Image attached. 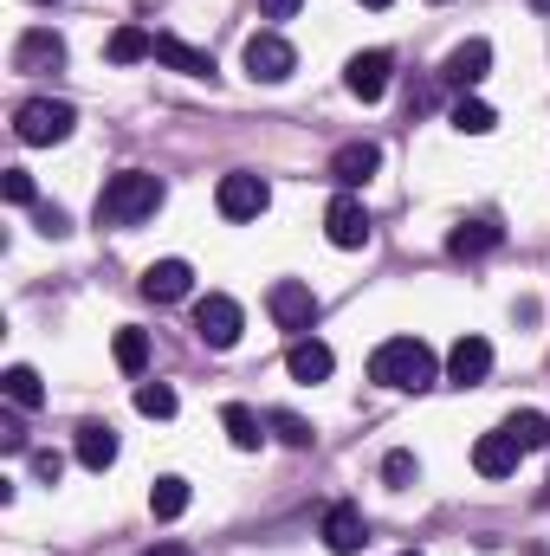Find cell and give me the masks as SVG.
I'll use <instances>...</instances> for the list:
<instances>
[{"instance_id":"obj_33","label":"cell","mask_w":550,"mask_h":556,"mask_svg":"<svg viewBox=\"0 0 550 556\" xmlns=\"http://www.w3.org/2000/svg\"><path fill=\"white\" fill-rule=\"evenodd\" d=\"M33 472H39L46 485H59V472H65V459H59V453L46 446V453H33Z\"/></svg>"},{"instance_id":"obj_14","label":"cell","mask_w":550,"mask_h":556,"mask_svg":"<svg viewBox=\"0 0 550 556\" xmlns=\"http://www.w3.org/2000/svg\"><path fill=\"white\" fill-rule=\"evenodd\" d=\"M363 544H370L363 511H357V505H330V511H324V551L330 556H357Z\"/></svg>"},{"instance_id":"obj_16","label":"cell","mask_w":550,"mask_h":556,"mask_svg":"<svg viewBox=\"0 0 550 556\" xmlns=\"http://www.w3.org/2000/svg\"><path fill=\"white\" fill-rule=\"evenodd\" d=\"M155 65H168V72H182V78H214V59H208L201 46L175 39V33H155Z\"/></svg>"},{"instance_id":"obj_26","label":"cell","mask_w":550,"mask_h":556,"mask_svg":"<svg viewBox=\"0 0 550 556\" xmlns=\"http://www.w3.org/2000/svg\"><path fill=\"white\" fill-rule=\"evenodd\" d=\"M7 402H13V408H39V402H46V382H39L26 363H13V369H7Z\"/></svg>"},{"instance_id":"obj_27","label":"cell","mask_w":550,"mask_h":556,"mask_svg":"<svg viewBox=\"0 0 550 556\" xmlns=\"http://www.w3.org/2000/svg\"><path fill=\"white\" fill-rule=\"evenodd\" d=\"M137 415L168 420V415H175V389H168V382H142V389H137Z\"/></svg>"},{"instance_id":"obj_34","label":"cell","mask_w":550,"mask_h":556,"mask_svg":"<svg viewBox=\"0 0 550 556\" xmlns=\"http://www.w3.org/2000/svg\"><path fill=\"white\" fill-rule=\"evenodd\" d=\"M0 446L20 453V446H26V427H20V420H0Z\"/></svg>"},{"instance_id":"obj_24","label":"cell","mask_w":550,"mask_h":556,"mask_svg":"<svg viewBox=\"0 0 550 556\" xmlns=\"http://www.w3.org/2000/svg\"><path fill=\"white\" fill-rule=\"evenodd\" d=\"M149 511H155L162 525H168V518H182V511H188V479H175V472H168V479H155V485H149Z\"/></svg>"},{"instance_id":"obj_20","label":"cell","mask_w":550,"mask_h":556,"mask_svg":"<svg viewBox=\"0 0 550 556\" xmlns=\"http://www.w3.org/2000/svg\"><path fill=\"white\" fill-rule=\"evenodd\" d=\"M505 233H499V220H460L453 233H447V253L453 260H479V253H492Z\"/></svg>"},{"instance_id":"obj_12","label":"cell","mask_w":550,"mask_h":556,"mask_svg":"<svg viewBox=\"0 0 550 556\" xmlns=\"http://www.w3.org/2000/svg\"><path fill=\"white\" fill-rule=\"evenodd\" d=\"M389 72H396V59H389V52H357V59L343 65V85H350V98L376 104V98L389 91Z\"/></svg>"},{"instance_id":"obj_15","label":"cell","mask_w":550,"mask_h":556,"mask_svg":"<svg viewBox=\"0 0 550 556\" xmlns=\"http://www.w3.org/2000/svg\"><path fill=\"white\" fill-rule=\"evenodd\" d=\"M376 168H383V149H376V142H343V149L330 155V181H337L343 194H350V188H363Z\"/></svg>"},{"instance_id":"obj_35","label":"cell","mask_w":550,"mask_h":556,"mask_svg":"<svg viewBox=\"0 0 550 556\" xmlns=\"http://www.w3.org/2000/svg\"><path fill=\"white\" fill-rule=\"evenodd\" d=\"M298 7H304V0H260V13H266V20H291Z\"/></svg>"},{"instance_id":"obj_31","label":"cell","mask_w":550,"mask_h":556,"mask_svg":"<svg viewBox=\"0 0 550 556\" xmlns=\"http://www.w3.org/2000/svg\"><path fill=\"white\" fill-rule=\"evenodd\" d=\"M0 194H7L13 207H33V175H26V168H7V175H0Z\"/></svg>"},{"instance_id":"obj_36","label":"cell","mask_w":550,"mask_h":556,"mask_svg":"<svg viewBox=\"0 0 550 556\" xmlns=\"http://www.w3.org/2000/svg\"><path fill=\"white\" fill-rule=\"evenodd\" d=\"M142 556H195L188 544H155V551H142Z\"/></svg>"},{"instance_id":"obj_38","label":"cell","mask_w":550,"mask_h":556,"mask_svg":"<svg viewBox=\"0 0 550 556\" xmlns=\"http://www.w3.org/2000/svg\"><path fill=\"white\" fill-rule=\"evenodd\" d=\"M532 7H538V13H550V0H532Z\"/></svg>"},{"instance_id":"obj_11","label":"cell","mask_w":550,"mask_h":556,"mask_svg":"<svg viewBox=\"0 0 550 556\" xmlns=\"http://www.w3.org/2000/svg\"><path fill=\"white\" fill-rule=\"evenodd\" d=\"M492 376V343L486 337H460L453 350H447V382L453 389H479Z\"/></svg>"},{"instance_id":"obj_29","label":"cell","mask_w":550,"mask_h":556,"mask_svg":"<svg viewBox=\"0 0 550 556\" xmlns=\"http://www.w3.org/2000/svg\"><path fill=\"white\" fill-rule=\"evenodd\" d=\"M266 427H273L278 440H285V446H298V453H304V446H311V440H317V433H311V420L285 415V408H278V415H266Z\"/></svg>"},{"instance_id":"obj_21","label":"cell","mask_w":550,"mask_h":556,"mask_svg":"<svg viewBox=\"0 0 550 556\" xmlns=\"http://www.w3.org/2000/svg\"><path fill=\"white\" fill-rule=\"evenodd\" d=\"M221 427H227V440H234L240 453H253V446L266 440V433H260V415H253L247 402H227V408H221Z\"/></svg>"},{"instance_id":"obj_39","label":"cell","mask_w":550,"mask_h":556,"mask_svg":"<svg viewBox=\"0 0 550 556\" xmlns=\"http://www.w3.org/2000/svg\"><path fill=\"white\" fill-rule=\"evenodd\" d=\"M402 556H421V551H402Z\"/></svg>"},{"instance_id":"obj_6","label":"cell","mask_w":550,"mask_h":556,"mask_svg":"<svg viewBox=\"0 0 550 556\" xmlns=\"http://www.w3.org/2000/svg\"><path fill=\"white\" fill-rule=\"evenodd\" d=\"M266 311H273L278 330H311L317 324V291L304 278H278L273 291H266Z\"/></svg>"},{"instance_id":"obj_4","label":"cell","mask_w":550,"mask_h":556,"mask_svg":"<svg viewBox=\"0 0 550 556\" xmlns=\"http://www.w3.org/2000/svg\"><path fill=\"white\" fill-rule=\"evenodd\" d=\"M240 324H247V317H240V304H234L227 291H208V298L195 304V337H201L208 350H234V343H240Z\"/></svg>"},{"instance_id":"obj_19","label":"cell","mask_w":550,"mask_h":556,"mask_svg":"<svg viewBox=\"0 0 550 556\" xmlns=\"http://www.w3.org/2000/svg\"><path fill=\"white\" fill-rule=\"evenodd\" d=\"M78 466H91V472L117 466V427L111 420H85L78 427Z\"/></svg>"},{"instance_id":"obj_8","label":"cell","mask_w":550,"mask_h":556,"mask_svg":"<svg viewBox=\"0 0 550 556\" xmlns=\"http://www.w3.org/2000/svg\"><path fill=\"white\" fill-rule=\"evenodd\" d=\"M59 65H65V39H59L52 26H33V33H20V46H13V72L39 78V72H59Z\"/></svg>"},{"instance_id":"obj_23","label":"cell","mask_w":550,"mask_h":556,"mask_svg":"<svg viewBox=\"0 0 550 556\" xmlns=\"http://www.w3.org/2000/svg\"><path fill=\"white\" fill-rule=\"evenodd\" d=\"M137 59H155V33L117 26V33H111V65H137Z\"/></svg>"},{"instance_id":"obj_28","label":"cell","mask_w":550,"mask_h":556,"mask_svg":"<svg viewBox=\"0 0 550 556\" xmlns=\"http://www.w3.org/2000/svg\"><path fill=\"white\" fill-rule=\"evenodd\" d=\"M505 433H512V440H518V446L532 453V446H545V440H550V420L525 408V415H512V420H505Z\"/></svg>"},{"instance_id":"obj_30","label":"cell","mask_w":550,"mask_h":556,"mask_svg":"<svg viewBox=\"0 0 550 556\" xmlns=\"http://www.w3.org/2000/svg\"><path fill=\"white\" fill-rule=\"evenodd\" d=\"M383 479H389L396 492H409L414 479H421V466H414V453H389V459H383Z\"/></svg>"},{"instance_id":"obj_3","label":"cell","mask_w":550,"mask_h":556,"mask_svg":"<svg viewBox=\"0 0 550 556\" xmlns=\"http://www.w3.org/2000/svg\"><path fill=\"white\" fill-rule=\"evenodd\" d=\"M72 124H78V111H72L65 98H26V104L13 111V137L33 142V149L65 142V137H72Z\"/></svg>"},{"instance_id":"obj_7","label":"cell","mask_w":550,"mask_h":556,"mask_svg":"<svg viewBox=\"0 0 550 556\" xmlns=\"http://www.w3.org/2000/svg\"><path fill=\"white\" fill-rule=\"evenodd\" d=\"M240 59H247V72H253L260 85H285V78L298 72V52H291V46H285L278 33H253Z\"/></svg>"},{"instance_id":"obj_22","label":"cell","mask_w":550,"mask_h":556,"mask_svg":"<svg viewBox=\"0 0 550 556\" xmlns=\"http://www.w3.org/2000/svg\"><path fill=\"white\" fill-rule=\"evenodd\" d=\"M111 356H117V369H124V376H142V369H149V330L124 324V330H117V343H111Z\"/></svg>"},{"instance_id":"obj_1","label":"cell","mask_w":550,"mask_h":556,"mask_svg":"<svg viewBox=\"0 0 550 556\" xmlns=\"http://www.w3.org/2000/svg\"><path fill=\"white\" fill-rule=\"evenodd\" d=\"M162 207V181L149 175V168H124V175H111V188L98 194V220L104 227H137Z\"/></svg>"},{"instance_id":"obj_2","label":"cell","mask_w":550,"mask_h":556,"mask_svg":"<svg viewBox=\"0 0 550 556\" xmlns=\"http://www.w3.org/2000/svg\"><path fill=\"white\" fill-rule=\"evenodd\" d=\"M370 382L376 389H427L434 382V350L421 337H389L376 356H370Z\"/></svg>"},{"instance_id":"obj_37","label":"cell","mask_w":550,"mask_h":556,"mask_svg":"<svg viewBox=\"0 0 550 556\" xmlns=\"http://www.w3.org/2000/svg\"><path fill=\"white\" fill-rule=\"evenodd\" d=\"M363 7H396V0H363Z\"/></svg>"},{"instance_id":"obj_13","label":"cell","mask_w":550,"mask_h":556,"mask_svg":"<svg viewBox=\"0 0 550 556\" xmlns=\"http://www.w3.org/2000/svg\"><path fill=\"white\" fill-rule=\"evenodd\" d=\"M518 453H525V446H518L505 427H499V433H479V440H473V472H479V479H512V472H518Z\"/></svg>"},{"instance_id":"obj_18","label":"cell","mask_w":550,"mask_h":556,"mask_svg":"<svg viewBox=\"0 0 550 556\" xmlns=\"http://www.w3.org/2000/svg\"><path fill=\"white\" fill-rule=\"evenodd\" d=\"M188 285H195L188 260H155V266L142 273V298H149V304H175V298H188Z\"/></svg>"},{"instance_id":"obj_10","label":"cell","mask_w":550,"mask_h":556,"mask_svg":"<svg viewBox=\"0 0 550 556\" xmlns=\"http://www.w3.org/2000/svg\"><path fill=\"white\" fill-rule=\"evenodd\" d=\"M324 233H330V247H343V253L370 247V214H363V201H357V194H337L330 214H324Z\"/></svg>"},{"instance_id":"obj_25","label":"cell","mask_w":550,"mask_h":556,"mask_svg":"<svg viewBox=\"0 0 550 556\" xmlns=\"http://www.w3.org/2000/svg\"><path fill=\"white\" fill-rule=\"evenodd\" d=\"M492 124H499V117H492L486 98H460V104H453V130H460V137H486Z\"/></svg>"},{"instance_id":"obj_9","label":"cell","mask_w":550,"mask_h":556,"mask_svg":"<svg viewBox=\"0 0 550 556\" xmlns=\"http://www.w3.org/2000/svg\"><path fill=\"white\" fill-rule=\"evenodd\" d=\"M486 72H492V46H486V39H460V46L447 52V65H440V85H453V91H473Z\"/></svg>"},{"instance_id":"obj_17","label":"cell","mask_w":550,"mask_h":556,"mask_svg":"<svg viewBox=\"0 0 550 556\" xmlns=\"http://www.w3.org/2000/svg\"><path fill=\"white\" fill-rule=\"evenodd\" d=\"M285 369H291V382H330V369H337V356H330V343H317V337H298L291 343V356H285Z\"/></svg>"},{"instance_id":"obj_32","label":"cell","mask_w":550,"mask_h":556,"mask_svg":"<svg viewBox=\"0 0 550 556\" xmlns=\"http://www.w3.org/2000/svg\"><path fill=\"white\" fill-rule=\"evenodd\" d=\"M39 233H52V240H65V233H72V220H65V207H39Z\"/></svg>"},{"instance_id":"obj_5","label":"cell","mask_w":550,"mask_h":556,"mask_svg":"<svg viewBox=\"0 0 550 556\" xmlns=\"http://www.w3.org/2000/svg\"><path fill=\"white\" fill-rule=\"evenodd\" d=\"M221 214L227 220H260L266 214V201H273V188H266V175H253V168H234V175H221Z\"/></svg>"}]
</instances>
